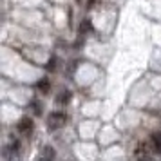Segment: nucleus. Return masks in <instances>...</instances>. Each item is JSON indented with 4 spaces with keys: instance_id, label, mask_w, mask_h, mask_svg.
I'll return each mask as SVG.
<instances>
[{
    "instance_id": "f257e3e1",
    "label": "nucleus",
    "mask_w": 161,
    "mask_h": 161,
    "mask_svg": "<svg viewBox=\"0 0 161 161\" xmlns=\"http://www.w3.org/2000/svg\"><path fill=\"white\" fill-rule=\"evenodd\" d=\"M4 159L6 161H22V145L18 139H11L8 145L4 147Z\"/></svg>"
},
{
    "instance_id": "f03ea898",
    "label": "nucleus",
    "mask_w": 161,
    "mask_h": 161,
    "mask_svg": "<svg viewBox=\"0 0 161 161\" xmlns=\"http://www.w3.org/2000/svg\"><path fill=\"white\" fill-rule=\"evenodd\" d=\"M67 123V114L64 110H54L47 116V129L49 130H58Z\"/></svg>"
},
{
    "instance_id": "7ed1b4c3",
    "label": "nucleus",
    "mask_w": 161,
    "mask_h": 161,
    "mask_svg": "<svg viewBox=\"0 0 161 161\" xmlns=\"http://www.w3.org/2000/svg\"><path fill=\"white\" fill-rule=\"evenodd\" d=\"M33 127H35L33 119H31L29 116H24V118H20V121L16 123V132H18V134H24V136H29L31 132H33Z\"/></svg>"
},
{
    "instance_id": "20e7f679",
    "label": "nucleus",
    "mask_w": 161,
    "mask_h": 161,
    "mask_svg": "<svg viewBox=\"0 0 161 161\" xmlns=\"http://www.w3.org/2000/svg\"><path fill=\"white\" fill-rule=\"evenodd\" d=\"M134 156H136V159L138 161H156L152 158V152L148 150V145H145V143H139V145L136 147Z\"/></svg>"
},
{
    "instance_id": "39448f33",
    "label": "nucleus",
    "mask_w": 161,
    "mask_h": 161,
    "mask_svg": "<svg viewBox=\"0 0 161 161\" xmlns=\"http://www.w3.org/2000/svg\"><path fill=\"white\" fill-rule=\"evenodd\" d=\"M71 98H73V92H71L69 89H64V91H60L58 96H56V105H62V107H65L67 103L71 102Z\"/></svg>"
},
{
    "instance_id": "423d86ee",
    "label": "nucleus",
    "mask_w": 161,
    "mask_h": 161,
    "mask_svg": "<svg viewBox=\"0 0 161 161\" xmlns=\"http://www.w3.org/2000/svg\"><path fill=\"white\" fill-rule=\"evenodd\" d=\"M56 154H54V148L51 145H45L40 152V161H54Z\"/></svg>"
},
{
    "instance_id": "0eeeda50",
    "label": "nucleus",
    "mask_w": 161,
    "mask_h": 161,
    "mask_svg": "<svg viewBox=\"0 0 161 161\" xmlns=\"http://www.w3.org/2000/svg\"><path fill=\"white\" fill-rule=\"evenodd\" d=\"M150 145H152L154 152L161 156V132H152L150 134Z\"/></svg>"
},
{
    "instance_id": "6e6552de",
    "label": "nucleus",
    "mask_w": 161,
    "mask_h": 161,
    "mask_svg": "<svg viewBox=\"0 0 161 161\" xmlns=\"http://www.w3.org/2000/svg\"><path fill=\"white\" fill-rule=\"evenodd\" d=\"M94 31V25H92V22H91V18H85V20H81L80 24V35L83 36V35H91Z\"/></svg>"
},
{
    "instance_id": "1a4fd4ad",
    "label": "nucleus",
    "mask_w": 161,
    "mask_h": 161,
    "mask_svg": "<svg viewBox=\"0 0 161 161\" xmlns=\"http://www.w3.org/2000/svg\"><path fill=\"white\" fill-rule=\"evenodd\" d=\"M36 89L42 92V94H49V91H51V81H49V78L38 80L36 81Z\"/></svg>"
},
{
    "instance_id": "9d476101",
    "label": "nucleus",
    "mask_w": 161,
    "mask_h": 161,
    "mask_svg": "<svg viewBox=\"0 0 161 161\" xmlns=\"http://www.w3.org/2000/svg\"><path fill=\"white\" fill-rule=\"evenodd\" d=\"M54 67H56V58L53 56V58L49 60V64L45 65V69H47V71H54Z\"/></svg>"
},
{
    "instance_id": "9b49d317",
    "label": "nucleus",
    "mask_w": 161,
    "mask_h": 161,
    "mask_svg": "<svg viewBox=\"0 0 161 161\" xmlns=\"http://www.w3.org/2000/svg\"><path fill=\"white\" fill-rule=\"evenodd\" d=\"M31 105H33V110H35V114H36V116H38V114H42V110H40V103H38V102H33Z\"/></svg>"
},
{
    "instance_id": "f8f14e48",
    "label": "nucleus",
    "mask_w": 161,
    "mask_h": 161,
    "mask_svg": "<svg viewBox=\"0 0 161 161\" xmlns=\"http://www.w3.org/2000/svg\"><path fill=\"white\" fill-rule=\"evenodd\" d=\"M94 4H96V0H89V2H87V8L91 9L92 6H94Z\"/></svg>"
},
{
    "instance_id": "ddd939ff",
    "label": "nucleus",
    "mask_w": 161,
    "mask_h": 161,
    "mask_svg": "<svg viewBox=\"0 0 161 161\" xmlns=\"http://www.w3.org/2000/svg\"><path fill=\"white\" fill-rule=\"evenodd\" d=\"M76 2H81V0H76Z\"/></svg>"
}]
</instances>
